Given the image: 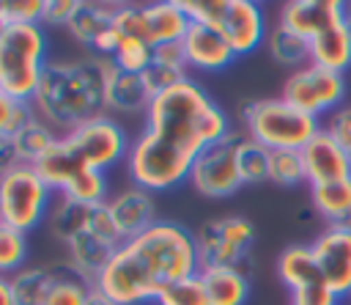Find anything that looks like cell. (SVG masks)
Segmentation results:
<instances>
[{
    "label": "cell",
    "mask_w": 351,
    "mask_h": 305,
    "mask_svg": "<svg viewBox=\"0 0 351 305\" xmlns=\"http://www.w3.org/2000/svg\"><path fill=\"white\" fill-rule=\"evenodd\" d=\"M90 209H93V206H90ZM63 247H66V258H69L85 278H90V280L99 278V272L107 267V261H110L112 253L118 250V245L110 242V239H104L101 234H96V231L90 228V223H88L85 231H80L77 236H71Z\"/></svg>",
    "instance_id": "ffe728a7"
},
{
    "label": "cell",
    "mask_w": 351,
    "mask_h": 305,
    "mask_svg": "<svg viewBox=\"0 0 351 305\" xmlns=\"http://www.w3.org/2000/svg\"><path fill=\"white\" fill-rule=\"evenodd\" d=\"M55 203L52 187L41 179L36 165L19 162L0 173V223L22 234L36 231Z\"/></svg>",
    "instance_id": "ba28073f"
},
{
    "label": "cell",
    "mask_w": 351,
    "mask_h": 305,
    "mask_svg": "<svg viewBox=\"0 0 351 305\" xmlns=\"http://www.w3.org/2000/svg\"><path fill=\"white\" fill-rule=\"evenodd\" d=\"M343 300L335 297L326 283H318V286H310V289H302V291H293L291 294V305H340Z\"/></svg>",
    "instance_id": "f35d334b"
},
{
    "label": "cell",
    "mask_w": 351,
    "mask_h": 305,
    "mask_svg": "<svg viewBox=\"0 0 351 305\" xmlns=\"http://www.w3.org/2000/svg\"><path fill=\"white\" fill-rule=\"evenodd\" d=\"M154 60V47H148L140 38H121L110 63L121 71H132V74H143Z\"/></svg>",
    "instance_id": "d6a6232c"
},
{
    "label": "cell",
    "mask_w": 351,
    "mask_h": 305,
    "mask_svg": "<svg viewBox=\"0 0 351 305\" xmlns=\"http://www.w3.org/2000/svg\"><path fill=\"white\" fill-rule=\"evenodd\" d=\"M280 96L313 118H329L335 110L346 104L348 85L346 74H335L315 63H304L285 77Z\"/></svg>",
    "instance_id": "8fae6325"
},
{
    "label": "cell",
    "mask_w": 351,
    "mask_h": 305,
    "mask_svg": "<svg viewBox=\"0 0 351 305\" xmlns=\"http://www.w3.org/2000/svg\"><path fill=\"white\" fill-rule=\"evenodd\" d=\"M3 27H5V25H3V19H0V33H3Z\"/></svg>",
    "instance_id": "f6af8a7d"
},
{
    "label": "cell",
    "mask_w": 351,
    "mask_h": 305,
    "mask_svg": "<svg viewBox=\"0 0 351 305\" xmlns=\"http://www.w3.org/2000/svg\"><path fill=\"white\" fill-rule=\"evenodd\" d=\"M310 206L326 225H348L351 223V176L329 184L310 187Z\"/></svg>",
    "instance_id": "d4e9b609"
},
{
    "label": "cell",
    "mask_w": 351,
    "mask_h": 305,
    "mask_svg": "<svg viewBox=\"0 0 351 305\" xmlns=\"http://www.w3.org/2000/svg\"><path fill=\"white\" fill-rule=\"evenodd\" d=\"M277 278L282 280V286H285L291 294L324 283L310 245H288V247L277 256Z\"/></svg>",
    "instance_id": "603a6c76"
},
{
    "label": "cell",
    "mask_w": 351,
    "mask_h": 305,
    "mask_svg": "<svg viewBox=\"0 0 351 305\" xmlns=\"http://www.w3.org/2000/svg\"><path fill=\"white\" fill-rule=\"evenodd\" d=\"M310 63L335 74H346L351 69V33L343 22L332 25L310 41Z\"/></svg>",
    "instance_id": "cb8c5ba5"
},
{
    "label": "cell",
    "mask_w": 351,
    "mask_h": 305,
    "mask_svg": "<svg viewBox=\"0 0 351 305\" xmlns=\"http://www.w3.org/2000/svg\"><path fill=\"white\" fill-rule=\"evenodd\" d=\"M197 272L195 234L176 220H159L140 236L123 239L93 286L115 305H145L170 283Z\"/></svg>",
    "instance_id": "7a4b0ae2"
},
{
    "label": "cell",
    "mask_w": 351,
    "mask_h": 305,
    "mask_svg": "<svg viewBox=\"0 0 351 305\" xmlns=\"http://www.w3.org/2000/svg\"><path fill=\"white\" fill-rule=\"evenodd\" d=\"M310 250L315 256V264L326 289L335 297L348 300L351 297V223L326 225L310 242Z\"/></svg>",
    "instance_id": "5bb4252c"
},
{
    "label": "cell",
    "mask_w": 351,
    "mask_h": 305,
    "mask_svg": "<svg viewBox=\"0 0 351 305\" xmlns=\"http://www.w3.org/2000/svg\"><path fill=\"white\" fill-rule=\"evenodd\" d=\"M195 234V247L203 267H239L247 269L255 245V225L244 214H225L206 220Z\"/></svg>",
    "instance_id": "30bf717a"
},
{
    "label": "cell",
    "mask_w": 351,
    "mask_h": 305,
    "mask_svg": "<svg viewBox=\"0 0 351 305\" xmlns=\"http://www.w3.org/2000/svg\"><path fill=\"white\" fill-rule=\"evenodd\" d=\"M0 305H16L14 294H11V286H8V278H0Z\"/></svg>",
    "instance_id": "b9f144b4"
},
{
    "label": "cell",
    "mask_w": 351,
    "mask_h": 305,
    "mask_svg": "<svg viewBox=\"0 0 351 305\" xmlns=\"http://www.w3.org/2000/svg\"><path fill=\"white\" fill-rule=\"evenodd\" d=\"M192 19L186 16L181 0H156V3H118L115 30L121 38H140L148 47H162L181 41Z\"/></svg>",
    "instance_id": "9c48e42d"
},
{
    "label": "cell",
    "mask_w": 351,
    "mask_h": 305,
    "mask_svg": "<svg viewBox=\"0 0 351 305\" xmlns=\"http://www.w3.org/2000/svg\"><path fill=\"white\" fill-rule=\"evenodd\" d=\"M154 305H208V297H206L200 272L192 275V278L176 280L167 289H162V294L154 300Z\"/></svg>",
    "instance_id": "836d02e7"
},
{
    "label": "cell",
    "mask_w": 351,
    "mask_h": 305,
    "mask_svg": "<svg viewBox=\"0 0 351 305\" xmlns=\"http://www.w3.org/2000/svg\"><path fill=\"white\" fill-rule=\"evenodd\" d=\"M3 25H41L44 0H0Z\"/></svg>",
    "instance_id": "d590c367"
},
{
    "label": "cell",
    "mask_w": 351,
    "mask_h": 305,
    "mask_svg": "<svg viewBox=\"0 0 351 305\" xmlns=\"http://www.w3.org/2000/svg\"><path fill=\"white\" fill-rule=\"evenodd\" d=\"M228 113L192 77L151 99L145 124L126 154V173L132 184L148 192H167L189 181L195 159L228 137Z\"/></svg>",
    "instance_id": "6da1fadb"
},
{
    "label": "cell",
    "mask_w": 351,
    "mask_h": 305,
    "mask_svg": "<svg viewBox=\"0 0 351 305\" xmlns=\"http://www.w3.org/2000/svg\"><path fill=\"white\" fill-rule=\"evenodd\" d=\"M184 11L192 22H203L208 27H214L230 47L233 52L250 55L255 52L261 44H266L269 36V25H266V14L261 8V3L252 0H195V3H184Z\"/></svg>",
    "instance_id": "52a82bcc"
},
{
    "label": "cell",
    "mask_w": 351,
    "mask_h": 305,
    "mask_svg": "<svg viewBox=\"0 0 351 305\" xmlns=\"http://www.w3.org/2000/svg\"><path fill=\"white\" fill-rule=\"evenodd\" d=\"M343 25L348 27V33H351V3H346V14H343Z\"/></svg>",
    "instance_id": "ee69618b"
},
{
    "label": "cell",
    "mask_w": 351,
    "mask_h": 305,
    "mask_svg": "<svg viewBox=\"0 0 351 305\" xmlns=\"http://www.w3.org/2000/svg\"><path fill=\"white\" fill-rule=\"evenodd\" d=\"M107 190H110L107 173L85 170V173H77L58 195H63L69 201H77V203H85V206H96V203H107V198H110Z\"/></svg>",
    "instance_id": "83f0119b"
},
{
    "label": "cell",
    "mask_w": 351,
    "mask_h": 305,
    "mask_svg": "<svg viewBox=\"0 0 351 305\" xmlns=\"http://www.w3.org/2000/svg\"><path fill=\"white\" fill-rule=\"evenodd\" d=\"M14 165H19V157H16L14 140H11L8 135H0V173L11 170Z\"/></svg>",
    "instance_id": "60d3db41"
},
{
    "label": "cell",
    "mask_w": 351,
    "mask_h": 305,
    "mask_svg": "<svg viewBox=\"0 0 351 305\" xmlns=\"http://www.w3.org/2000/svg\"><path fill=\"white\" fill-rule=\"evenodd\" d=\"M269 157L271 151L263 148L261 143L250 140L247 135H241L239 140V173H241V181L244 184H261V181H269Z\"/></svg>",
    "instance_id": "f546056e"
},
{
    "label": "cell",
    "mask_w": 351,
    "mask_h": 305,
    "mask_svg": "<svg viewBox=\"0 0 351 305\" xmlns=\"http://www.w3.org/2000/svg\"><path fill=\"white\" fill-rule=\"evenodd\" d=\"M324 129L351 154V102L348 104H343L340 110H335L329 118H326V124H324Z\"/></svg>",
    "instance_id": "8d00e7d4"
},
{
    "label": "cell",
    "mask_w": 351,
    "mask_h": 305,
    "mask_svg": "<svg viewBox=\"0 0 351 305\" xmlns=\"http://www.w3.org/2000/svg\"><path fill=\"white\" fill-rule=\"evenodd\" d=\"M239 115L244 135L269 151H282V148L302 151L310 143V137L324 126L318 124V118L302 113L282 96L250 99L241 104Z\"/></svg>",
    "instance_id": "8992f818"
},
{
    "label": "cell",
    "mask_w": 351,
    "mask_h": 305,
    "mask_svg": "<svg viewBox=\"0 0 351 305\" xmlns=\"http://www.w3.org/2000/svg\"><path fill=\"white\" fill-rule=\"evenodd\" d=\"M348 302H351V297H348Z\"/></svg>",
    "instance_id": "bcb514c9"
},
{
    "label": "cell",
    "mask_w": 351,
    "mask_h": 305,
    "mask_svg": "<svg viewBox=\"0 0 351 305\" xmlns=\"http://www.w3.org/2000/svg\"><path fill=\"white\" fill-rule=\"evenodd\" d=\"M148 104H151V93H148L143 77L112 66L110 77H107V113H118V115L143 113L145 115Z\"/></svg>",
    "instance_id": "7402d4cb"
},
{
    "label": "cell",
    "mask_w": 351,
    "mask_h": 305,
    "mask_svg": "<svg viewBox=\"0 0 351 305\" xmlns=\"http://www.w3.org/2000/svg\"><path fill=\"white\" fill-rule=\"evenodd\" d=\"M129 146L132 140L126 129L112 115H101L60 135L55 146L36 162V170L58 195L77 173H107L110 168L126 162Z\"/></svg>",
    "instance_id": "277c9868"
},
{
    "label": "cell",
    "mask_w": 351,
    "mask_h": 305,
    "mask_svg": "<svg viewBox=\"0 0 351 305\" xmlns=\"http://www.w3.org/2000/svg\"><path fill=\"white\" fill-rule=\"evenodd\" d=\"M80 0H44V27H66L69 19L74 16Z\"/></svg>",
    "instance_id": "74e56055"
},
{
    "label": "cell",
    "mask_w": 351,
    "mask_h": 305,
    "mask_svg": "<svg viewBox=\"0 0 351 305\" xmlns=\"http://www.w3.org/2000/svg\"><path fill=\"white\" fill-rule=\"evenodd\" d=\"M60 135L49 126V124H44L38 115L25 126V129H19L11 140H14V148H16V157H19V162H27V165H36L52 146H55V140H58Z\"/></svg>",
    "instance_id": "4316f807"
},
{
    "label": "cell",
    "mask_w": 351,
    "mask_h": 305,
    "mask_svg": "<svg viewBox=\"0 0 351 305\" xmlns=\"http://www.w3.org/2000/svg\"><path fill=\"white\" fill-rule=\"evenodd\" d=\"M47 267H49V283H47L41 305H85L88 302L96 286L69 258H60Z\"/></svg>",
    "instance_id": "d6986e66"
},
{
    "label": "cell",
    "mask_w": 351,
    "mask_h": 305,
    "mask_svg": "<svg viewBox=\"0 0 351 305\" xmlns=\"http://www.w3.org/2000/svg\"><path fill=\"white\" fill-rule=\"evenodd\" d=\"M47 283H49V267H25L8 278L16 305H41Z\"/></svg>",
    "instance_id": "f1b7e54d"
},
{
    "label": "cell",
    "mask_w": 351,
    "mask_h": 305,
    "mask_svg": "<svg viewBox=\"0 0 351 305\" xmlns=\"http://www.w3.org/2000/svg\"><path fill=\"white\" fill-rule=\"evenodd\" d=\"M107 209H110V217H112L121 239H134L143 231H148L154 223H159L154 192H148V190H143L137 184L110 195L107 198Z\"/></svg>",
    "instance_id": "e0dca14e"
},
{
    "label": "cell",
    "mask_w": 351,
    "mask_h": 305,
    "mask_svg": "<svg viewBox=\"0 0 351 305\" xmlns=\"http://www.w3.org/2000/svg\"><path fill=\"white\" fill-rule=\"evenodd\" d=\"M181 44H184V52H186V63L195 71L214 74V71H222V69L233 66L236 58H239L233 52V47L214 27H208L203 22H192L186 36L181 38Z\"/></svg>",
    "instance_id": "ac0fdd59"
},
{
    "label": "cell",
    "mask_w": 351,
    "mask_h": 305,
    "mask_svg": "<svg viewBox=\"0 0 351 305\" xmlns=\"http://www.w3.org/2000/svg\"><path fill=\"white\" fill-rule=\"evenodd\" d=\"M346 14V3L340 0H291L280 8L277 22L302 36L304 41H313L332 25H340Z\"/></svg>",
    "instance_id": "2e32d148"
},
{
    "label": "cell",
    "mask_w": 351,
    "mask_h": 305,
    "mask_svg": "<svg viewBox=\"0 0 351 305\" xmlns=\"http://www.w3.org/2000/svg\"><path fill=\"white\" fill-rule=\"evenodd\" d=\"M200 280L208 297V305H247L250 300V275L239 267H203Z\"/></svg>",
    "instance_id": "44dd1931"
},
{
    "label": "cell",
    "mask_w": 351,
    "mask_h": 305,
    "mask_svg": "<svg viewBox=\"0 0 351 305\" xmlns=\"http://www.w3.org/2000/svg\"><path fill=\"white\" fill-rule=\"evenodd\" d=\"M115 11L118 3H99V0H80L74 16L66 25V33L88 49V55L112 58L121 36L115 30Z\"/></svg>",
    "instance_id": "4fadbf2b"
},
{
    "label": "cell",
    "mask_w": 351,
    "mask_h": 305,
    "mask_svg": "<svg viewBox=\"0 0 351 305\" xmlns=\"http://www.w3.org/2000/svg\"><path fill=\"white\" fill-rule=\"evenodd\" d=\"M302 159H304V173H307V184L310 187L340 181V179L351 176V157H348V151L324 126L302 148Z\"/></svg>",
    "instance_id": "9a60e30c"
},
{
    "label": "cell",
    "mask_w": 351,
    "mask_h": 305,
    "mask_svg": "<svg viewBox=\"0 0 351 305\" xmlns=\"http://www.w3.org/2000/svg\"><path fill=\"white\" fill-rule=\"evenodd\" d=\"M239 140L241 135L239 132H230L228 137H222L219 143H211L192 165V173H189V184L197 195L203 198H230L236 195L244 181H241V173H239Z\"/></svg>",
    "instance_id": "7c38bea8"
},
{
    "label": "cell",
    "mask_w": 351,
    "mask_h": 305,
    "mask_svg": "<svg viewBox=\"0 0 351 305\" xmlns=\"http://www.w3.org/2000/svg\"><path fill=\"white\" fill-rule=\"evenodd\" d=\"M269 181L277 184V187L304 184L307 181V173H304L302 151H296V148L271 151V157H269Z\"/></svg>",
    "instance_id": "4dcf8cb0"
},
{
    "label": "cell",
    "mask_w": 351,
    "mask_h": 305,
    "mask_svg": "<svg viewBox=\"0 0 351 305\" xmlns=\"http://www.w3.org/2000/svg\"><path fill=\"white\" fill-rule=\"evenodd\" d=\"M85 305H115V302H112L110 297H104L101 291H96V289H93V294L88 297V302H85Z\"/></svg>",
    "instance_id": "7bdbcfd3"
},
{
    "label": "cell",
    "mask_w": 351,
    "mask_h": 305,
    "mask_svg": "<svg viewBox=\"0 0 351 305\" xmlns=\"http://www.w3.org/2000/svg\"><path fill=\"white\" fill-rule=\"evenodd\" d=\"M266 49L271 55V60H277L280 66H304L310 63V41H304L302 36H296L293 30H288L285 25H274L269 27V36H266Z\"/></svg>",
    "instance_id": "484cf974"
},
{
    "label": "cell",
    "mask_w": 351,
    "mask_h": 305,
    "mask_svg": "<svg viewBox=\"0 0 351 305\" xmlns=\"http://www.w3.org/2000/svg\"><path fill=\"white\" fill-rule=\"evenodd\" d=\"M154 60L189 74V63H186V52H184V44H181V41H170V44L154 47Z\"/></svg>",
    "instance_id": "ab89813d"
},
{
    "label": "cell",
    "mask_w": 351,
    "mask_h": 305,
    "mask_svg": "<svg viewBox=\"0 0 351 305\" xmlns=\"http://www.w3.org/2000/svg\"><path fill=\"white\" fill-rule=\"evenodd\" d=\"M27 234L0 223V278H11L27 264Z\"/></svg>",
    "instance_id": "1f68e13d"
},
{
    "label": "cell",
    "mask_w": 351,
    "mask_h": 305,
    "mask_svg": "<svg viewBox=\"0 0 351 305\" xmlns=\"http://www.w3.org/2000/svg\"><path fill=\"white\" fill-rule=\"evenodd\" d=\"M44 25H5L0 33V88L16 102H33L49 63Z\"/></svg>",
    "instance_id": "5b68a950"
},
{
    "label": "cell",
    "mask_w": 351,
    "mask_h": 305,
    "mask_svg": "<svg viewBox=\"0 0 351 305\" xmlns=\"http://www.w3.org/2000/svg\"><path fill=\"white\" fill-rule=\"evenodd\" d=\"M36 118L33 107L27 102H16L11 99L3 88H0V135L14 137L19 129H25L30 121Z\"/></svg>",
    "instance_id": "e575fe53"
},
{
    "label": "cell",
    "mask_w": 351,
    "mask_h": 305,
    "mask_svg": "<svg viewBox=\"0 0 351 305\" xmlns=\"http://www.w3.org/2000/svg\"><path fill=\"white\" fill-rule=\"evenodd\" d=\"M112 63L99 55L52 58L30 102L33 113L58 135L107 115V77Z\"/></svg>",
    "instance_id": "3957f363"
}]
</instances>
